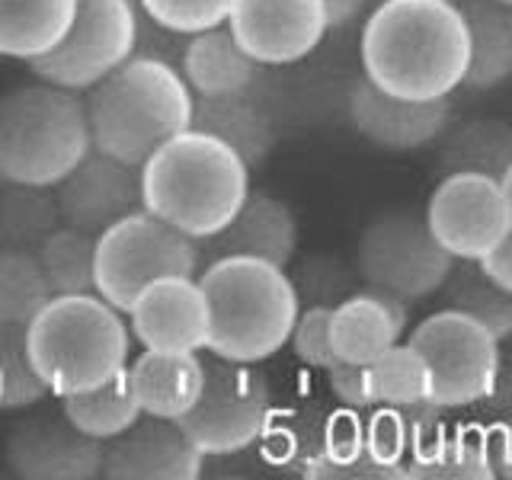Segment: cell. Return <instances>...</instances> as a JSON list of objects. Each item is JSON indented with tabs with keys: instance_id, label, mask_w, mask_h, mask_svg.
Listing matches in <instances>:
<instances>
[{
	"instance_id": "ee69618b",
	"label": "cell",
	"mask_w": 512,
	"mask_h": 480,
	"mask_svg": "<svg viewBox=\"0 0 512 480\" xmlns=\"http://www.w3.org/2000/svg\"><path fill=\"white\" fill-rule=\"evenodd\" d=\"M496 4H506V7H512V0H496Z\"/></svg>"
},
{
	"instance_id": "b9f144b4",
	"label": "cell",
	"mask_w": 512,
	"mask_h": 480,
	"mask_svg": "<svg viewBox=\"0 0 512 480\" xmlns=\"http://www.w3.org/2000/svg\"><path fill=\"white\" fill-rule=\"evenodd\" d=\"M487 455H490L493 477H506L509 474V432L503 423L487 429Z\"/></svg>"
},
{
	"instance_id": "30bf717a",
	"label": "cell",
	"mask_w": 512,
	"mask_h": 480,
	"mask_svg": "<svg viewBox=\"0 0 512 480\" xmlns=\"http://www.w3.org/2000/svg\"><path fill=\"white\" fill-rule=\"evenodd\" d=\"M455 260L416 212H388L375 218L359 237L356 272L362 285H372L404 304L436 295Z\"/></svg>"
},
{
	"instance_id": "484cf974",
	"label": "cell",
	"mask_w": 512,
	"mask_h": 480,
	"mask_svg": "<svg viewBox=\"0 0 512 480\" xmlns=\"http://www.w3.org/2000/svg\"><path fill=\"white\" fill-rule=\"evenodd\" d=\"M442 173H484L493 180H512V128L503 119H471L442 132Z\"/></svg>"
},
{
	"instance_id": "836d02e7",
	"label": "cell",
	"mask_w": 512,
	"mask_h": 480,
	"mask_svg": "<svg viewBox=\"0 0 512 480\" xmlns=\"http://www.w3.org/2000/svg\"><path fill=\"white\" fill-rule=\"evenodd\" d=\"M407 477H439V480H490V455H487V429L464 426L458 432H445V439L423 464Z\"/></svg>"
},
{
	"instance_id": "2e32d148",
	"label": "cell",
	"mask_w": 512,
	"mask_h": 480,
	"mask_svg": "<svg viewBox=\"0 0 512 480\" xmlns=\"http://www.w3.org/2000/svg\"><path fill=\"white\" fill-rule=\"evenodd\" d=\"M128 333L154 352H202L208 346V301L196 276H164L144 285L125 308Z\"/></svg>"
},
{
	"instance_id": "d6a6232c",
	"label": "cell",
	"mask_w": 512,
	"mask_h": 480,
	"mask_svg": "<svg viewBox=\"0 0 512 480\" xmlns=\"http://www.w3.org/2000/svg\"><path fill=\"white\" fill-rule=\"evenodd\" d=\"M48 397L45 381L29 359L26 327L0 324V413H20Z\"/></svg>"
},
{
	"instance_id": "5b68a950",
	"label": "cell",
	"mask_w": 512,
	"mask_h": 480,
	"mask_svg": "<svg viewBox=\"0 0 512 480\" xmlns=\"http://www.w3.org/2000/svg\"><path fill=\"white\" fill-rule=\"evenodd\" d=\"M26 346L48 394L64 397L119 375L132 333L100 295H52L26 324Z\"/></svg>"
},
{
	"instance_id": "83f0119b",
	"label": "cell",
	"mask_w": 512,
	"mask_h": 480,
	"mask_svg": "<svg viewBox=\"0 0 512 480\" xmlns=\"http://www.w3.org/2000/svg\"><path fill=\"white\" fill-rule=\"evenodd\" d=\"M58 400H61L64 420L84 432V436L100 439V442L119 436L122 429H128L141 416V407L135 400L132 381H128L125 368L119 375H112L109 381L96 384V388L64 394Z\"/></svg>"
},
{
	"instance_id": "7c38bea8",
	"label": "cell",
	"mask_w": 512,
	"mask_h": 480,
	"mask_svg": "<svg viewBox=\"0 0 512 480\" xmlns=\"http://www.w3.org/2000/svg\"><path fill=\"white\" fill-rule=\"evenodd\" d=\"M512 180L484 173H445L426 202V228L452 260H480L512 234Z\"/></svg>"
},
{
	"instance_id": "ba28073f",
	"label": "cell",
	"mask_w": 512,
	"mask_h": 480,
	"mask_svg": "<svg viewBox=\"0 0 512 480\" xmlns=\"http://www.w3.org/2000/svg\"><path fill=\"white\" fill-rule=\"evenodd\" d=\"M205 381L199 400L180 420V429L205 458L237 455L256 445L272 413L269 378L250 362L202 359Z\"/></svg>"
},
{
	"instance_id": "f546056e",
	"label": "cell",
	"mask_w": 512,
	"mask_h": 480,
	"mask_svg": "<svg viewBox=\"0 0 512 480\" xmlns=\"http://www.w3.org/2000/svg\"><path fill=\"white\" fill-rule=\"evenodd\" d=\"M93 256L96 237L68 228V224H58L36 250L39 269L52 295H96Z\"/></svg>"
},
{
	"instance_id": "60d3db41",
	"label": "cell",
	"mask_w": 512,
	"mask_h": 480,
	"mask_svg": "<svg viewBox=\"0 0 512 480\" xmlns=\"http://www.w3.org/2000/svg\"><path fill=\"white\" fill-rule=\"evenodd\" d=\"M509 240H512V234L503 237L496 247H490L484 256H480V260H474L477 269L484 272V276L496 288H503V292H512V250H509Z\"/></svg>"
},
{
	"instance_id": "7a4b0ae2",
	"label": "cell",
	"mask_w": 512,
	"mask_h": 480,
	"mask_svg": "<svg viewBox=\"0 0 512 480\" xmlns=\"http://www.w3.org/2000/svg\"><path fill=\"white\" fill-rule=\"evenodd\" d=\"M247 192L250 167L199 128L173 135L141 164L144 212L199 244L234 218Z\"/></svg>"
},
{
	"instance_id": "3957f363",
	"label": "cell",
	"mask_w": 512,
	"mask_h": 480,
	"mask_svg": "<svg viewBox=\"0 0 512 480\" xmlns=\"http://www.w3.org/2000/svg\"><path fill=\"white\" fill-rule=\"evenodd\" d=\"M96 151L141 167L160 144L189 128L192 93L173 64L135 52L84 90Z\"/></svg>"
},
{
	"instance_id": "f1b7e54d",
	"label": "cell",
	"mask_w": 512,
	"mask_h": 480,
	"mask_svg": "<svg viewBox=\"0 0 512 480\" xmlns=\"http://www.w3.org/2000/svg\"><path fill=\"white\" fill-rule=\"evenodd\" d=\"M439 292L445 295L448 308L477 320V324L487 327L500 343H506L512 336V292L496 288L484 272L477 269L474 260H455Z\"/></svg>"
},
{
	"instance_id": "7bdbcfd3",
	"label": "cell",
	"mask_w": 512,
	"mask_h": 480,
	"mask_svg": "<svg viewBox=\"0 0 512 480\" xmlns=\"http://www.w3.org/2000/svg\"><path fill=\"white\" fill-rule=\"evenodd\" d=\"M324 7H327L330 29H343V26H349L362 13L365 0H324Z\"/></svg>"
},
{
	"instance_id": "d6986e66",
	"label": "cell",
	"mask_w": 512,
	"mask_h": 480,
	"mask_svg": "<svg viewBox=\"0 0 512 480\" xmlns=\"http://www.w3.org/2000/svg\"><path fill=\"white\" fill-rule=\"evenodd\" d=\"M202 260L218 256H253V260L288 269L298 253V218L269 192H247L234 218L218 234L199 244Z\"/></svg>"
},
{
	"instance_id": "6da1fadb",
	"label": "cell",
	"mask_w": 512,
	"mask_h": 480,
	"mask_svg": "<svg viewBox=\"0 0 512 480\" xmlns=\"http://www.w3.org/2000/svg\"><path fill=\"white\" fill-rule=\"evenodd\" d=\"M468 68V26L452 0H381L362 29V77L407 100L452 96Z\"/></svg>"
},
{
	"instance_id": "d590c367",
	"label": "cell",
	"mask_w": 512,
	"mask_h": 480,
	"mask_svg": "<svg viewBox=\"0 0 512 480\" xmlns=\"http://www.w3.org/2000/svg\"><path fill=\"white\" fill-rule=\"evenodd\" d=\"M282 426L272 420L263 429L260 442H266V455L276 464H301L308 468L320 458V439H324V416L317 410H288L279 413Z\"/></svg>"
},
{
	"instance_id": "4fadbf2b",
	"label": "cell",
	"mask_w": 512,
	"mask_h": 480,
	"mask_svg": "<svg viewBox=\"0 0 512 480\" xmlns=\"http://www.w3.org/2000/svg\"><path fill=\"white\" fill-rule=\"evenodd\" d=\"M224 23L263 68L304 61L330 32L324 0H234Z\"/></svg>"
},
{
	"instance_id": "e0dca14e",
	"label": "cell",
	"mask_w": 512,
	"mask_h": 480,
	"mask_svg": "<svg viewBox=\"0 0 512 480\" xmlns=\"http://www.w3.org/2000/svg\"><path fill=\"white\" fill-rule=\"evenodd\" d=\"M7 468L23 480L103 477V442L84 436L64 416H29L16 423L4 448Z\"/></svg>"
},
{
	"instance_id": "1f68e13d",
	"label": "cell",
	"mask_w": 512,
	"mask_h": 480,
	"mask_svg": "<svg viewBox=\"0 0 512 480\" xmlns=\"http://www.w3.org/2000/svg\"><path fill=\"white\" fill-rule=\"evenodd\" d=\"M52 298L36 253L0 250V324L26 327Z\"/></svg>"
},
{
	"instance_id": "74e56055",
	"label": "cell",
	"mask_w": 512,
	"mask_h": 480,
	"mask_svg": "<svg viewBox=\"0 0 512 480\" xmlns=\"http://www.w3.org/2000/svg\"><path fill=\"white\" fill-rule=\"evenodd\" d=\"M410 448V429L397 407H378L365 420V455L391 477H404V458Z\"/></svg>"
},
{
	"instance_id": "5bb4252c",
	"label": "cell",
	"mask_w": 512,
	"mask_h": 480,
	"mask_svg": "<svg viewBox=\"0 0 512 480\" xmlns=\"http://www.w3.org/2000/svg\"><path fill=\"white\" fill-rule=\"evenodd\" d=\"M346 119L359 138L381 151L407 154L436 144L452 122V100H407L359 77L346 93Z\"/></svg>"
},
{
	"instance_id": "603a6c76",
	"label": "cell",
	"mask_w": 512,
	"mask_h": 480,
	"mask_svg": "<svg viewBox=\"0 0 512 480\" xmlns=\"http://www.w3.org/2000/svg\"><path fill=\"white\" fill-rule=\"evenodd\" d=\"M125 372L128 381H132L141 413L180 420L199 400L205 381V362L199 359V352L144 349L132 365H125Z\"/></svg>"
},
{
	"instance_id": "7402d4cb",
	"label": "cell",
	"mask_w": 512,
	"mask_h": 480,
	"mask_svg": "<svg viewBox=\"0 0 512 480\" xmlns=\"http://www.w3.org/2000/svg\"><path fill=\"white\" fill-rule=\"evenodd\" d=\"M176 71L183 74L192 96L253 93L263 80V64H256L237 45L224 23L186 36Z\"/></svg>"
},
{
	"instance_id": "52a82bcc",
	"label": "cell",
	"mask_w": 512,
	"mask_h": 480,
	"mask_svg": "<svg viewBox=\"0 0 512 480\" xmlns=\"http://www.w3.org/2000/svg\"><path fill=\"white\" fill-rule=\"evenodd\" d=\"M202 266L199 240L170 228L151 212H135L96 237V295L125 314L144 285L164 276H196Z\"/></svg>"
},
{
	"instance_id": "ab89813d",
	"label": "cell",
	"mask_w": 512,
	"mask_h": 480,
	"mask_svg": "<svg viewBox=\"0 0 512 480\" xmlns=\"http://www.w3.org/2000/svg\"><path fill=\"white\" fill-rule=\"evenodd\" d=\"M327 384H330L333 397L340 400L343 407H349V410H359L362 413L368 407H375L372 404V391H368V372H365L362 362H343V359H336L327 368Z\"/></svg>"
},
{
	"instance_id": "8d00e7d4",
	"label": "cell",
	"mask_w": 512,
	"mask_h": 480,
	"mask_svg": "<svg viewBox=\"0 0 512 480\" xmlns=\"http://www.w3.org/2000/svg\"><path fill=\"white\" fill-rule=\"evenodd\" d=\"M234 0H138L151 23L164 26L176 36H192V32L221 26L228 20Z\"/></svg>"
},
{
	"instance_id": "9c48e42d",
	"label": "cell",
	"mask_w": 512,
	"mask_h": 480,
	"mask_svg": "<svg viewBox=\"0 0 512 480\" xmlns=\"http://www.w3.org/2000/svg\"><path fill=\"white\" fill-rule=\"evenodd\" d=\"M429 368V404L439 410L471 407L496 391L500 340L477 320L452 308L429 314L413 327L410 340Z\"/></svg>"
},
{
	"instance_id": "d4e9b609",
	"label": "cell",
	"mask_w": 512,
	"mask_h": 480,
	"mask_svg": "<svg viewBox=\"0 0 512 480\" xmlns=\"http://www.w3.org/2000/svg\"><path fill=\"white\" fill-rule=\"evenodd\" d=\"M77 0H0V58L36 61L61 42Z\"/></svg>"
},
{
	"instance_id": "e575fe53",
	"label": "cell",
	"mask_w": 512,
	"mask_h": 480,
	"mask_svg": "<svg viewBox=\"0 0 512 480\" xmlns=\"http://www.w3.org/2000/svg\"><path fill=\"white\" fill-rule=\"evenodd\" d=\"M288 279H292L298 308H311V304L333 308V304H340L359 288L356 266H346L340 256H327V253L304 256V260H298L295 269L288 272Z\"/></svg>"
},
{
	"instance_id": "277c9868",
	"label": "cell",
	"mask_w": 512,
	"mask_h": 480,
	"mask_svg": "<svg viewBox=\"0 0 512 480\" xmlns=\"http://www.w3.org/2000/svg\"><path fill=\"white\" fill-rule=\"evenodd\" d=\"M196 279L208 301V352L260 365L288 343L298 298L288 272L253 256L208 260Z\"/></svg>"
},
{
	"instance_id": "4316f807",
	"label": "cell",
	"mask_w": 512,
	"mask_h": 480,
	"mask_svg": "<svg viewBox=\"0 0 512 480\" xmlns=\"http://www.w3.org/2000/svg\"><path fill=\"white\" fill-rule=\"evenodd\" d=\"M61 224L55 186L0 180V250L36 253Z\"/></svg>"
},
{
	"instance_id": "44dd1931",
	"label": "cell",
	"mask_w": 512,
	"mask_h": 480,
	"mask_svg": "<svg viewBox=\"0 0 512 480\" xmlns=\"http://www.w3.org/2000/svg\"><path fill=\"white\" fill-rule=\"evenodd\" d=\"M189 128L224 141L250 170L263 167L279 141L276 119L256 100V90L231 96H192Z\"/></svg>"
},
{
	"instance_id": "cb8c5ba5",
	"label": "cell",
	"mask_w": 512,
	"mask_h": 480,
	"mask_svg": "<svg viewBox=\"0 0 512 480\" xmlns=\"http://www.w3.org/2000/svg\"><path fill=\"white\" fill-rule=\"evenodd\" d=\"M468 26V68L464 87L496 90L512 77V10L496 0H464Z\"/></svg>"
},
{
	"instance_id": "f35d334b",
	"label": "cell",
	"mask_w": 512,
	"mask_h": 480,
	"mask_svg": "<svg viewBox=\"0 0 512 480\" xmlns=\"http://www.w3.org/2000/svg\"><path fill=\"white\" fill-rule=\"evenodd\" d=\"M295 356L317 372H327L336 362L333 346H330V308L324 304H311V308H298L292 333H288Z\"/></svg>"
},
{
	"instance_id": "8fae6325",
	"label": "cell",
	"mask_w": 512,
	"mask_h": 480,
	"mask_svg": "<svg viewBox=\"0 0 512 480\" xmlns=\"http://www.w3.org/2000/svg\"><path fill=\"white\" fill-rule=\"evenodd\" d=\"M138 20L135 0H77L61 42L29 68L39 80L84 93L135 55Z\"/></svg>"
},
{
	"instance_id": "8992f818",
	"label": "cell",
	"mask_w": 512,
	"mask_h": 480,
	"mask_svg": "<svg viewBox=\"0 0 512 480\" xmlns=\"http://www.w3.org/2000/svg\"><path fill=\"white\" fill-rule=\"evenodd\" d=\"M93 148L84 96L48 84H20L0 96V180L55 186Z\"/></svg>"
},
{
	"instance_id": "4dcf8cb0",
	"label": "cell",
	"mask_w": 512,
	"mask_h": 480,
	"mask_svg": "<svg viewBox=\"0 0 512 480\" xmlns=\"http://www.w3.org/2000/svg\"><path fill=\"white\" fill-rule=\"evenodd\" d=\"M365 372L375 407H413L429 400V368L407 340H397L365 362Z\"/></svg>"
},
{
	"instance_id": "9a60e30c",
	"label": "cell",
	"mask_w": 512,
	"mask_h": 480,
	"mask_svg": "<svg viewBox=\"0 0 512 480\" xmlns=\"http://www.w3.org/2000/svg\"><path fill=\"white\" fill-rule=\"evenodd\" d=\"M55 199L61 224L100 237L116 221L144 208L141 167L90 148L84 160H77V167L55 183Z\"/></svg>"
},
{
	"instance_id": "ac0fdd59",
	"label": "cell",
	"mask_w": 512,
	"mask_h": 480,
	"mask_svg": "<svg viewBox=\"0 0 512 480\" xmlns=\"http://www.w3.org/2000/svg\"><path fill=\"white\" fill-rule=\"evenodd\" d=\"M205 455L176 420L141 413L119 436L103 442V477L109 480H199Z\"/></svg>"
},
{
	"instance_id": "ffe728a7",
	"label": "cell",
	"mask_w": 512,
	"mask_h": 480,
	"mask_svg": "<svg viewBox=\"0 0 512 480\" xmlns=\"http://www.w3.org/2000/svg\"><path fill=\"white\" fill-rule=\"evenodd\" d=\"M407 333V304L362 285L349 298L330 308V346L343 362H372L384 349L404 340Z\"/></svg>"
},
{
	"instance_id": "f6af8a7d",
	"label": "cell",
	"mask_w": 512,
	"mask_h": 480,
	"mask_svg": "<svg viewBox=\"0 0 512 480\" xmlns=\"http://www.w3.org/2000/svg\"><path fill=\"white\" fill-rule=\"evenodd\" d=\"M452 4H461V0H452Z\"/></svg>"
}]
</instances>
